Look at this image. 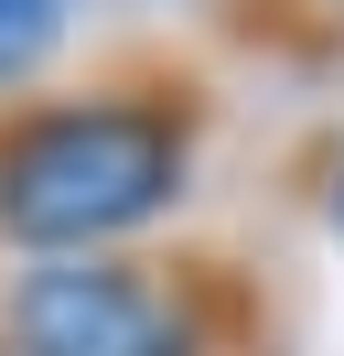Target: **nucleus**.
<instances>
[{"label": "nucleus", "mask_w": 344, "mask_h": 356, "mask_svg": "<svg viewBox=\"0 0 344 356\" xmlns=\"http://www.w3.org/2000/svg\"><path fill=\"white\" fill-rule=\"evenodd\" d=\"M22 356H258V281L226 248H86L0 281Z\"/></svg>", "instance_id": "2"}, {"label": "nucleus", "mask_w": 344, "mask_h": 356, "mask_svg": "<svg viewBox=\"0 0 344 356\" xmlns=\"http://www.w3.org/2000/svg\"><path fill=\"white\" fill-rule=\"evenodd\" d=\"M322 11H334V33H344V0H322Z\"/></svg>", "instance_id": "5"}, {"label": "nucleus", "mask_w": 344, "mask_h": 356, "mask_svg": "<svg viewBox=\"0 0 344 356\" xmlns=\"http://www.w3.org/2000/svg\"><path fill=\"white\" fill-rule=\"evenodd\" d=\"M322 205H334V227H344V152H334V195H322Z\"/></svg>", "instance_id": "4"}, {"label": "nucleus", "mask_w": 344, "mask_h": 356, "mask_svg": "<svg viewBox=\"0 0 344 356\" xmlns=\"http://www.w3.org/2000/svg\"><path fill=\"white\" fill-rule=\"evenodd\" d=\"M64 44V0H0V97L33 87Z\"/></svg>", "instance_id": "3"}, {"label": "nucleus", "mask_w": 344, "mask_h": 356, "mask_svg": "<svg viewBox=\"0 0 344 356\" xmlns=\"http://www.w3.org/2000/svg\"><path fill=\"white\" fill-rule=\"evenodd\" d=\"M215 140V76L172 44H119L86 76L0 97V259L140 248L183 216Z\"/></svg>", "instance_id": "1"}, {"label": "nucleus", "mask_w": 344, "mask_h": 356, "mask_svg": "<svg viewBox=\"0 0 344 356\" xmlns=\"http://www.w3.org/2000/svg\"><path fill=\"white\" fill-rule=\"evenodd\" d=\"M0 356H22V346H11V334H0Z\"/></svg>", "instance_id": "6"}]
</instances>
